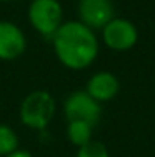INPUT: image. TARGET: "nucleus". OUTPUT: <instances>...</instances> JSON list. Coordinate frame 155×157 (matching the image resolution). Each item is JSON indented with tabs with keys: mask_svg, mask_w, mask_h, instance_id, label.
I'll return each mask as SVG.
<instances>
[{
	"mask_svg": "<svg viewBox=\"0 0 155 157\" xmlns=\"http://www.w3.org/2000/svg\"><path fill=\"white\" fill-rule=\"evenodd\" d=\"M64 114L67 121H83L95 127L100 121L102 105L87 90H75L65 99Z\"/></svg>",
	"mask_w": 155,
	"mask_h": 157,
	"instance_id": "4",
	"label": "nucleus"
},
{
	"mask_svg": "<svg viewBox=\"0 0 155 157\" xmlns=\"http://www.w3.org/2000/svg\"><path fill=\"white\" fill-rule=\"evenodd\" d=\"M55 115V99L47 90L30 92L20 104V121L28 129L43 130Z\"/></svg>",
	"mask_w": 155,
	"mask_h": 157,
	"instance_id": "2",
	"label": "nucleus"
},
{
	"mask_svg": "<svg viewBox=\"0 0 155 157\" xmlns=\"http://www.w3.org/2000/svg\"><path fill=\"white\" fill-rule=\"evenodd\" d=\"M79 18L82 24L92 30L102 29L113 18V2L112 0H79Z\"/></svg>",
	"mask_w": 155,
	"mask_h": 157,
	"instance_id": "6",
	"label": "nucleus"
},
{
	"mask_svg": "<svg viewBox=\"0 0 155 157\" xmlns=\"http://www.w3.org/2000/svg\"><path fill=\"white\" fill-rule=\"evenodd\" d=\"M0 2H15V0H0Z\"/></svg>",
	"mask_w": 155,
	"mask_h": 157,
	"instance_id": "13",
	"label": "nucleus"
},
{
	"mask_svg": "<svg viewBox=\"0 0 155 157\" xmlns=\"http://www.w3.org/2000/svg\"><path fill=\"white\" fill-rule=\"evenodd\" d=\"M85 90L94 97L97 102H109L113 97L119 94L120 90V84L119 78L113 75L112 72H97L94 74L87 82Z\"/></svg>",
	"mask_w": 155,
	"mask_h": 157,
	"instance_id": "8",
	"label": "nucleus"
},
{
	"mask_svg": "<svg viewBox=\"0 0 155 157\" xmlns=\"http://www.w3.org/2000/svg\"><path fill=\"white\" fill-rule=\"evenodd\" d=\"M18 149V136L12 127L0 124V157H7Z\"/></svg>",
	"mask_w": 155,
	"mask_h": 157,
	"instance_id": "10",
	"label": "nucleus"
},
{
	"mask_svg": "<svg viewBox=\"0 0 155 157\" xmlns=\"http://www.w3.org/2000/svg\"><path fill=\"white\" fill-rule=\"evenodd\" d=\"M27 17L34 30L52 39L64 24V9L58 0H32Z\"/></svg>",
	"mask_w": 155,
	"mask_h": 157,
	"instance_id": "3",
	"label": "nucleus"
},
{
	"mask_svg": "<svg viewBox=\"0 0 155 157\" xmlns=\"http://www.w3.org/2000/svg\"><path fill=\"white\" fill-rule=\"evenodd\" d=\"M102 40L109 48L117 52H125L132 48L138 40V30L127 18L113 17L102 29Z\"/></svg>",
	"mask_w": 155,
	"mask_h": 157,
	"instance_id": "5",
	"label": "nucleus"
},
{
	"mask_svg": "<svg viewBox=\"0 0 155 157\" xmlns=\"http://www.w3.org/2000/svg\"><path fill=\"white\" fill-rule=\"evenodd\" d=\"M27 48V37L17 24L0 20V60H15Z\"/></svg>",
	"mask_w": 155,
	"mask_h": 157,
	"instance_id": "7",
	"label": "nucleus"
},
{
	"mask_svg": "<svg viewBox=\"0 0 155 157\" xmlns=\"http://www.w3.org/2000/svg\"><path fill=\"white\" fill-rule=\"evenodd\" d=\"M52 44L60 63L70 70L87 69L98 55L97 35L80 20L64 22L52 37Z\"/></svg>",
	"mask_w": 155,
	"mask_h": 157,
	"instance_id": "1",
	"label": "nucleus"
},
{
	"mask_svg": "<svg viewBox=\"0 0 155 157\" xmlns=\"http://www.w3.org/2000/svg\"><path fill=\"white\" fill-rule=\"evenodd\" d=\"M92 130H94V125H90L88 122L68 121L67 137L73 145L80 147V145H83V144H87V142L92 140Z\"/></svg>",
	"mask_w": 155,
	"mask_h": 157,
	"instance_id": "9",
	"label": "nucleus"
},
{
	"mask_svg": "<svg viewBox=\"0 0 155 157\" xmlns=\"http://www.w3.org/2000/svg\"><path fill=\"white\" fill-rule=\"evenodd\" d=\"M77 157H110V154L102 142L92 139L90 142H87V144L79 147Z\"/></svg>",
	"mask_w": 155,
	"mask_h": 157,
	"instance_id": "11",
	"label": "nucleus"
},
{
	"mask_svg": "<svg viewBox=\"0 0 155 157\" xmlns=\"http://www.w3.org/2000/svg\"><path fill=\"white\" fill-rule=\"evenodd\" d=\"M7 157H34L30 154V152H27V151H22V149H17L15 152H12V154H9Z\"/></svg>",
	"mask_w": 155,
	"mask_h": 157,
	"instance_id": "12",
	"label": "nucleus"
}]
</instances>
